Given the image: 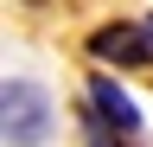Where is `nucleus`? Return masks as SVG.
Here are the masks:
<instances>
[{
	"label": "nucleus",
	"instance_id": "4",
	"mask_svg": "<svg viewBox=\"0 0 153 147\" xmlns=\"http://www.w3.org/2000/svg\"><path fill=\"white\" fill-rule=\"evenodd\" d=\"M83 147H115V141H108V128L96 122V115H89V128H83Z\"/></svg>",
	"mask_w": 153,
	"mask_h": 147
},
{
	"label": "nucleus",
	"instance_id": "1",
	"mask_svg": "<svg viewBox=\"0 0 153 147\" xmlns=\"http://www.w3.org/2000/svg\"><path fill=\"white\" fill-rule=\"evenodd\" d=\"M0 109H7V141H13V147H38V141L51 134V96H45L32 77H7Z\"/></svg>",
	"mask_w": 153,
	"mask_h": 147
},
{
	"label": "nucleus",
	"instance_id": "2",
	"mask_svg": "<svg viewBox=\"0 0 153 147\" xmlns=\"http://www.w3.org/2000/svg\"><path fill=\"white\" fill-rule=\"evenodd\" d=\"M89 58L96 64H121V70H147L153 64V32L147 19H108L89 32Z\"/></svg>",
	"mask_w": 153,
	"mask_h": 147
},
{
	"label": "nucleus",
	"instance_id": "5",
	"mask_svg": "<svg viewBox=\"0 0 153 147\" xmlns=\"http://www.w3.org/2000/svg\"><path fill=\"white\" fill-rule=\"evenodd\" d=\"M147 32H153V13H147Z\"/></svg>",
	"mask_w": 153,
	"mask_h": 147
},
{
	"label": "nucleus",
	"instance_id": "3",
	"mask_svg": "<svg viewBox=\"0 0 153 147\" xmlns=\"http://www.w3.org/2000/svg\"><path fill=\"white\" fill-rule=\"evenodd\" d=\"M89 115L102 122L108 134H140V102H134L115 77H102V70L89 77Z\"/></svg>",
	"mask_w": 153,
	"mask_h": 147
}]
</instances>
